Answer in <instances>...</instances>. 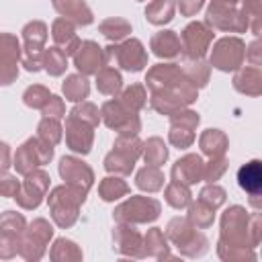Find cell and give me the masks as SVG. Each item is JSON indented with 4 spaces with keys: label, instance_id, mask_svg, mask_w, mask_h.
I'll list each match as a JSON object with an SVG mask.
<instances>
[{
    "label": "cell",
    "instance_id": "cell-6",
    "mask_svg": "<svg viewBox=\"0 0 262 262\" xmlns=\"http://www.w3.org/2000/svg\"><path fill=\"white\" fill-rule=\"evenodd\" d=\"M102 119L106 127L119 131L121 135H135L139 131V119L121 100H108L102 104Z\"/></svg>",
    "mask_w": 262,
    "mask_h": 262
},
{
    "label": "cell",
    "instance_id": "cell-2",
    "mask_svg": "<svg viewBox=\"0 0 262 262\" xmlns=\"http://www.w3.org/2000/svg\"><path fill=\"white\" fill-rule=\"evenodd\" d=\"M53 158V145H49L47 141H43V139H29V141H25L18 149H16V154H14V168H16V172H20V174H29V172H33L37 166H43V164H47L49 160Z\"/></svg>",
    "mask_w": 262,
    "mask_h": 262
},
{
    "label": "cell",
    "instance_id": "cell-40",
    "mask_svg": "<svg viewBox=\"0 0 262 262\" xmlns=\"http://www.w3.org/2000/svg\"><path fill=\"white\" fill-rule=\"evenodd\" d=\"M170 121H172V127H182V129H194L199 125V115L192 113V111H182L178 108L176 113L170 115Z\"/></svg>",
    "mask_w": 262,
    "mask_h": 262
},
{
    "label": "cell",
    "instance_id": "cell-30",
    "mask_svg": "<svg viewBox=\"0 0 262 262\" xmlns=\"http://www.w3.org/2000/svg\"><path fill=\"white\" fill-rule=\"evenodd\" d=\"M100 33L104 37H108L111 41H121L123 37H127L131 33V25L123 18H106L100 25Z\"/></svg>",
    "mask_w": 262,
    "mask_h": 262
},
{
    "label": "cell",
    "instance_id": "cell-21",
    "mask_svg": "<svg viewBox=\"0 0 262 262\" xmlns=\"http://www.w3.org/2000/svg\"><path fill=\"white\" fill-rule=\"evenodd\" d=\"M51 233H53L51 225H49L45 219H37V221L31 223V227H29V237L25 239L23 246H31V248L37 246V250L43 254V248H45L47 239L51 237Z\"/></svg>",
    "mask_w": 262,
    "mask_h": 262
},
{
    "label": "cell",
    "instance_id": "cell-43",
    "mask_svg": "<svg viewBox=\"0 0 262 262\" xmlns=\"http://www.w3.org/2000/svg\"><path fill=\"white\" fill-rule=\"evenodd\" d=\"M201 201H203L205 205H209L211 209H215L217 205H221V203L225 201V192H223V188L211 184V186L203 188V192H201Z\"/></svg>",
    "mask_w": 262,
    "mask_h": 262
},
{
    "label": "cell",
    "instance_id": "cell-33",
    "mask_svg": "<svg viewBox=\"0 0 262 262\" xmlns=\"http://www.w3.org/2000/svg\"><path fill=\"white\" fill-rule=\"evenodd\" d=\"M168 235H170V239L180 248V246H184L186 239L192 237L194 233H192V227H190V223H188L186 219H172L170 225H168Z\"/></svg>",
    "mask_w": 262,
    "mask_h": 262
},
{
    "label": "cell",
    "instance_id": "cell-4",
    "mask_svg": "<svg viewBox=\"0 0 262 262\" xmlns=\"http://www.w3.org/2000/svg\"><path fill=\"white\" fill-rule=\"evenodd\" d=\"M23 39H25L23 66L29 72H37L43 66V47L47 41V27L41 20H33L23 29Z\"/></svg>",
    "mask_w": 262,
    "mask_h": 262
},
{
    "label": "cell",
    "instance_id": "cell-32",
    "mask_svg": "<svg viewBox=\"0 0 262 262\" xmlns=\"http://www.w3.org/2000/svg\"><path fill=\"white\" fill-rule=\"evenodd\" d=\"M166 201L174 207V209H182V207H186L188 203H190V192H188V188H186V184H180V182H172V184H168V188H166Z\"/></svg>",
    "mask_w": 262,
    "mask_h": 262
},
{
    "label": "cell",
    "instance_id": "cell-22",
    "mask_svg": "<svg viewBox=\"0 0 262 262\" xmlns=\"http://www.w3.org/2000/svg\"><path fill=\"white\" fill-rule=\"evenodd\" d=\"M141 154H143L147 166H156V168H160L168 160V149H166V145H164V141L160 137L147 139L145 145L141 147Z\"/></svg>",
    "mask_w": 262,
    "mask_h": 262
},
{
    "label": "cell",
    "instance_id": "cell-27",
    "mask_svg": "<svg viewBox=\"0 0 262 262\" xmlns=\"http://www.w3.org/2000/svg\"><path fill=\"white\" fill-rule=\"evenodd\" d=\"M43 68L51 76H61L68 68V55L59 47H49L47 51H43Z\"/></svg>",
    "mask_w": 262,
    "mask_h": 262
},
{
    "label": "cell",
    "instance_id": "cell-46",
    "mask_svg": "<svg viewBox=\"0 0 262 262\" xmlns=\"http://www.w3.org/2000/svg\"><path fill=\"white\" fill-rule=\"evenodd\" d=\"M18 188H20V182L14 176H8V174L0 176V194L2 196H16Z\"/></svg>",
    "mask_w": 262,
    "mask_h": 262
},
{
    "label": "cell",
    "instance_id": "cell-19",
    "mask_svg": "<svg viewBox=\"0 0 262 262\" xmlns=\"http://www.w3.org/2000/svg\"><path fill=\"white\" fill-rule=\"evenodd\" d=\"M237 182L244 190H248L252 196L260 194V186H262V174H260V162L252 160L250 164L242 166L237 172Z\"/></svg>",
    "mask_w": 262,
    "mask_h": 262
},
{
    "label": "cell",
    "instance_id": "cell-28",
    "mask_svg": "<svg viewBox=\"0 0 262 262\" xmlns=\"http://www.w3.org/2000/svg\"><path fill=\"white\" fill-rule=\"evenodd\" d=\"M137 186L143 190H160L164 186V174L156 166H145L143 170L137 172Z\"/></svg>",
    "mask_w": 262,
    "mask_h": 262
},
{
    "label": "cell",
    "instance_id": "cell-13",
    "mask_svg": "<svg viewBox=\"0 0 262 262\" xmlns=\"http://www.w3.org/2000/svg\"><path fill=\"white\" fill-rule=\"evenodd\" d=\"M66 143L72 151L88 154L92 147V125L78 121L74 117H68L66 121Z\"/></svg>",
    "mask_w": 262,
    "mask_h": 262
},
{
    "label": "cell",
    "instance_id": "cell-26",
    "mask_svg": "<svg viewBox=\"0 0 262 262\" xmlns=\"http://www.w3.org/2000/svg\"><path fill=\"white\" fill-rule=\"evenodd\" d=\"M133 164H135V158L125 151H119V149H113L104 158V168L115 174H129L133 170Z\"/></svg>",
    "mask_w": 262,
    "mask_h": 262
},
{
    "label": "cell",
    "instance_id": "cell-5",
    "mask_svg": "<svg viewBox=\"0 0 262 262\" xmlns=\"http://www.w3.org/2000/svg\"><path fill=\"white\" fill-rule=\"evenodd\" d=\"M160 215V203L147 196H131L115 209V219L123 223H145Z\"/></svg>",
    "mask_w": 262,
    "mask_h": 262
},
{
    "label": "cell",
    "instance_id": "cell-18",
    "mask_svg": "<svg viewBox=\"0 0 262 262\" xmlns=\"http://www.w3.org/2000/svg\"><path fill=\"white\" fill-rule=\"evenodd\" d=\"M151 49L158 57H176L180 51V39L174 31H160L151 37Z\"/></svg>",
    "mask_w": 262,
    "mask_h": 262
},
{
    "label": "cell",
    "instance_id": "cell-38",
    "mask_svg": "<svg viewBox=\"0 0 262 262\" xmlns=\"http://www.w3.org/2000/svg\"><path fill=\"white\" fill-rule=\"evenodd\" d=\"M0 229L8 235H20L23 229H25V219L12 211H6L2 217H0Z\"/></svg>",
    "mask_w": 262,
    "mask_h": 262
},
{
    "label": "cell",
    "instance_id": "cell-12",
    "mask_svg": "<svg viewBox=\"0 0 262 262\" xmlns=\"http://www.w3.org/2000/svg\"><path fill=\"white\" fill-rule=\"evenodd\" d=\"M74 66H76L84 76L96 74L100 68L106 66L104 49L98 47L94 41H84V43H80L78 49H76V53H74Z\"/></svg>",
    "mask_w": 262,
    "mask_h": 262
},
{
    "label": "cell",
    "instance_id": "cell-9",
    "mask_svg": "<svg viewBox=\"0 0 262 262\" xmlns=\"http://www.w3.org/2000/svg\"><path fill=\"white\" fill-rule=\"evenodd\" d=\"M49 188V176L43 170H33L27 174V180L23 182V186L16 192V203L25 209H35L39 207L41 199L45 196Z\"/></svg>",
    "mask_w": 262,
    "mask_h": 262
},
{
    "label": "cell",
    "instance_id": "cell-7",
    "mask_svg": "<svg viewBox=\"0 0 262 262\" xmlns=\"http://www.w3.org/2000/svg\"><path fill=\"white\" fill-rule=\"evenodd\" d=\"M211 39H213V31L211 29H207L203 23H190L182 31L180 49H182L186 59H201L207 53Z\"/></svg>",
    "mask_w": 262,
    "mask_h": 262
},
{
    "label": "cell",
    "instance_id": "cell-50",
    "mask_svg": "<svg viewBox=\"0 0 262 262\" xmlns=\"http://www.w3.org/2000/svg\"><path fill=\"white\" fill-rule=\"evenodd\" d=\"M237 0H213L211 4H217V6H231V4H235Z\"/></svg>",
    "mask_w": 262,
    "mask_h": 262
},
{
    "label": "cell",
    "instance_id": "cell-49",
    "mask_svg": "<svg viewBox=\"0 0 262 262\" xmlns=\"http://www.w3.org/2000/svg\"><path fill=\"white\" fill-rule=\"evenodd\" d=\"M10 164V147L6 143H0V172H6Z\"/></svg>",
    "mask_w": 262,
    "mask_h": 262
},
{
    "label": "cell",
    "instance_id": "cell-16",
    "mask_svg": "<svg viewBox=\"0 0 262 262\" xmlns=\"http://www.w3.org/2000/svg\"><path fill=\"white\" fill-rule=\"evenodd\" d=\"M203 162L199 156L190 154V156H184L182 160H178L172 168V178L180 184H194L203 178Z\"/></svg>",
    "mask_w": 262,
    "mask_h": 262
},
{
    "label": "cell",
    "instance_id": "cell-15",
    "mask_svg": "<svg viewBox=\"0 0 262 262\" xmlns=\"http://www.w3.org/2000/svg\"><path fill=\"white\" fill-rule=\"evenodd\" d=\"M51 37L53 41L57 43V47L66 53V55H74L78 45H80V39L76 37V29H74V23L68 20V18H57L51 27Z\"/></svg>",
    "mask_w": 262,
    "mask_h": 262
},
{
    "label": "cell",
    "instance_id": "cell-14",
    "mask_svg": "<svg viewBox=\"0 0 262 262\" xmlns=\"http://www.w3.org/2000/svg\"><path fill=\"white\" fill-rule=\"evenodd\" d=\"M207 23L217 29H231V31H244L246 29V14L235 12L231 6H217L211 4L207 10Z\"/></svg>",
    "mask_w": 262,
    "mask_h": 262
},
{
    "label": "cell",
    "instance_id": "cell-37",
    "mask_svg": "<svg viewBox=\"0 0 262 262\" xmlns=\"http://www.w3.org/2000/svg\"><path fill=\"white\" fill-rule=\"evenodd\" d=\"M70 117H74L78 121H84V123H88L92 127H96L98 125V119H100L98 117V108L94 104H90V102H82V104L74 106L72 113H70Z\"/></svg>",
    "mask_w": 262,
    "mask_h": 262
},
{
    "label": "cell",
    "instance_id": "cell-11",
    "mask_svg": "<svg viewBox=\"0 0 262 262\" xmlns=\"http://www.w3.org/2000/svg\"><path fill=\"white\" fill-rule=\"evenodd\" d=\"M59 174H61V178H63L70 186L80 188V190H84V192H88V188L92 186V180H94L92 170H90L82 160L72 158V156L61 158V162H59Z\"/></svg>",
    "mask_w": 262,
    "mask_h": 262
},
{
    "label": "cell",
    "instance_id": "cell-1",
    "mask_svg": "<svg viewBox=\"0 0 262 262\" xmlns=\"http://www.w3.org/2000/svg\"><path fill=\"white\" fill-rule=\"evenodd\" d=\"M86 192L74 186H57L49 194V207L59 227H70L78 219V207L84 203Z\"/></svg>",
    "mask_w": 262,
    "mask_h": 262
},
{
    "label": "cell",
    "instance_id": "cell-39",
    "mask_svg": "<svg viewBox=\"0 0 262 262\" xmlns=\"http://www.w3.org/2000/svg\"><path fill=\"white\" fill-rule=\"evenodd\" d=\"M49 90L47 88H43V86H31V88H27V92H25V104L27 106H33V108H43L45 106V102L49 100Z\"/></svg>",
    "mask_w": 262,
    "mask_h": 262
},
{
    "label": "cell",
    "instance_id": "cell-45",
    "mask_svg": "<svg viewBox=\"0 0 262 262\" xmlns=\"http://www.w3.org/2000/svg\"><path fill=\"white\" fill-rule=\"evenodd\" d=\"M63 113H66L63 100L59 96H49V100L43 106V115L45 117H51V119H59V117H63Z\"/></svg>",
    "mask_w": 262,
    "mask_h": 262
},
{
    "label": "cell",
    "instance_id": "cell-24",
    "mask_svg": "<svg viewBox=\"0 0 262 262\" xmlns=\"http://www.w3.org/2000/svg\"><path fill=\"white\" fill-rule=\"evenodd\" d=\"M225 145H227V139L221 131L217 129H207L203 135H201V147L207 156L211 158H217L225 151Z\"/></svg>",
    "mask_w": 262,
    "mask_h": 262
},
{
    "label": "cell",
    "instance_id": "cell-3",
    "mask_svg": "<svg viewBox=\"0 0 262 262\" xmlns=\"http://www.w3.org/2000/svg\"><path fill=\"white\" fill-rule=\"evenodd\" d=\"M104 59H106V63L108 61H117V66H121L123 70L139 72L147 63V53H145L141 41L129 39V41H125L121 45L104 47Z\"/></svg>",
    "mask_w": 262,
    "mask_h": 262
},
{
    "label": "cell",
    "instance_id": "cell-48",
    "mask_svg": "<svg viewBox=\"0 0 262 262\" xmlns=\"http://www.w3.org/2000/svg\"><path fill=\"white\" fill-rule=\"evenodd\" d=\"M203 6V0H180V12L186 16H192Z\"/></svg>",
    "mask_w": 262,
    "mask_h": 262
},
{
    "label": "cell",
    "instance_id": "cell-35",
    "mask_svg": "<svg viewBox=\"0 0 262 262\" xmlns=\"http://www.w3.org/2000/svg\"><path fill=\"white\" fill-rule=\"evenodd\" d=\"M117 242H119V248H121L123 252H127V254H135L133 248H135V246H141L139 233H137L133 227H127V225L117 229Z\"/></svg>",
    "mask_w": 262,
    "mask_h": 262
},
{
    "label": "cell",
    "instance_id": "cell-42",
    "mask_svg": "<svg viewBox=\"0 0 262 262\" xmlns=\"http://www.w3.org/2000/svg\"><path fill=\"white\" fill-rule=\"evenodd\" d=\"M190 221H194V223L201 225V227L209 225V223L213 221V209H211L209 205H205L203 201H199L196 205L190 207Z\"/></svg>",
    "mask_w": 262,
    "mask_h": 262
},
{
    "label": "cell",
    "instance_id": "cell-17",
    "mask_svg": "<svg viewBox=\"0 0 262 262\" xmlns=\"http://www.w3.org/2000/svg\"><path fill=\"white\" fill-rule=\"evenodd\" d=\"M53 6L63 18L74 20L76 25H90L92 23V12L84 4V0H53Z\"/></svg>",
    "mask_w": 262,
    "mask_h": 262
},
{
    "label": "cell",
    "instance_id": "cell-29",
    "mask_svg": "<svg viewBox=\"0 0 262 262\" xmlns=\"http://www.w3.org/2000/svg\"><path fill=\"white\" fill-rule=\"evenodd\" d=\"M98 192H100V196H102L104 201H117V199H121V196H125V194L129 192V186H127L121 178L108 176V178H104V180L100 182Z\"/></svg>",
    "mask_w": 262,
    "mask_h": 262
},
{
    "label": "cell",
    "instance_id": "cell-25",
    "mask_svg": "<svg viewBox=\"0 0 262 262\" xmlns=\"http://www.w3.org/2000/svg\"><path fill=\"white\" fill-rule=\"evenodd\" d=\"M145 16H147V20L154 23V25L170 23L172 16H174V2H172V0H154V2L147 6Z\"/></svg>",
    "mask_w": 262,
    "mask_h": 262
},
{
    "label": "cell",
    "instance_id": "cell-23",
    "mask_svg": "<svg viewBox=\"0 0 262 262\" xmlns=\"http://www.w3.org/2000/svg\"><path fill=\"white\" fill-rule=\"evenodd\" d=\"M88 90H90L88 80H86L84 76H80V74L68 76L66 82H63V94H66V98L72 100V102L84 100V98L88 96Z\"/></svg>",
    "mask_w": 262,
    "mask_h": 262
},
{
    "label": "cell",
    "instance_id": "cell-8",
    "mask_svg": "<svg viewBox=\"0 0 262 262\" xmlns=\"http://www.w3.org/2000/svg\"><path fill=\"white\" fill-rule=\"evenodd\" d=\"M18 59H20V45L14 35L0 33V84L6 86L16 80L18 76Z\"/></svg>",
    "mask_w": 262,
    "mask_h": 262
},
{
    "label": "cell",
    "instance_id": "cell-44",
    "mask_svg": "<svg viewBox=\"0 0 262 262\" xmlns=\"http://www.w3.org/2000/svg\"><path fill=\"white\" fill-rule=\"evenodd\" d=\"M194 141V135L190 129H182V127H172L170 129V143L176 147H188Z\"/></svg>",
    "mask_w": 262,
    "mask_h": 262
},
{
    "label": "cell",
    "instance_id": "cell-34",
    "mask_svg": "<svg viewBox=\"0 0 262 262\" xmlns=\"http://www.w3.org/2000/svg\"><path fill=\"white\" fill-rule=\"evenodd\" d=\"M39 139L47 141L49 145H55V143L61 139V127H59L57 119L45 117V119L39 123Z\"/></svg>",
    "mask_w": 262,
    "mask_h": 262
},
{
    "label": "cell",
    "instance_id": "cell-47",
    "mask_svg": "<svg viewBox=\"0 0 262 262\" xmlns=\"http://www.w3.org/2000/svg\"><path fill=\"white\" fill-rule=\"evenodd\" d=\"M225 170V160H215V162H209V166H203V178L213 182L221 176V172Z\"/></svg>",
    "mask_w": 262,
    "mask_h": 262
},
{
    "label": "cell",
    "instance_id": "cell-20",
    "mask_svg": "<svg viewBox=\"0 0 262 262\" xmlns=\"http://www.w3.org/2000/svg\"><path fill=\"white\" fill-rule=\"evenodd\" d=\"M121 74L115 70V68H108V66H104V68H100L98 72H96V88L102 92V94H108V96H113V94H117L119 90H121Z\"/></svg>",
    "mask_w": 262,
    "mask_h": 262
},
{
    "label": "cell",
    "instance_id": "cell-41",
    "mask_svg": "<svg viewBox=\"0 0 262 262\" xmlns=\"http://www.w3.org/2000/svg\"><path fill=\"white\" fill-rule=\"evenodd\" d=\"M68 256H72V258H80L82 254L78 252V248H76L74 242H70V239H57V242L53 244L51 258H53V260H61V258H68Z\"/></svg>",
    "mask_w": 262,
    "mask_h": 262
},
{
    "label": "cell",
    "instance_id": "cell-31",
    "mask_svg": "<svg viewBox=\"0 0 262 262\" xmlns=\"http://www.w3.org/2000/svg\"><path fill=\"white\" fill-rule=\"evenodd\" d=\"M129 111H133V113H137L143 104H145V90H143V86H139V84H133V86H129V88H125L123 90V94H121V98H119Z\"/></svg>",
    "mask_w": 262,
    "mask_h": 262
},
{
    "label": "cell",
    "instance_id": "cell-36",
    "mask_svg": "<svg viewBox=\"0 0 262 262\" xmlns=\"http://www.w3.org/2000/svg\"><path fill=\"white\" fill-rule=\"evenodd\" d=\"M186 68H184V76L192 82V84H205L207 82V78H209V68H207V63H203L201 59H194V61H186L184 63Z\"/></svg>",
    "mask_w": 262,
    "mask_h": 262
},
{
    "label": "cell",
    "instance_id": "cell-10",
    "mask_svg": "<svg viewBox=\"0 0 262 262\" xmlns=\"http://www.w3.org/2000/svg\"><path fill=\"white\" fill-rule=\"evenodd\" d=\"M244 43L239 39H221L213 53H211V63L223 72H229V70H235L239 68V63L244 61Z\"/></svg>",
    "mask_w": 262,
    "mask_h": 262
}]
</instances>
